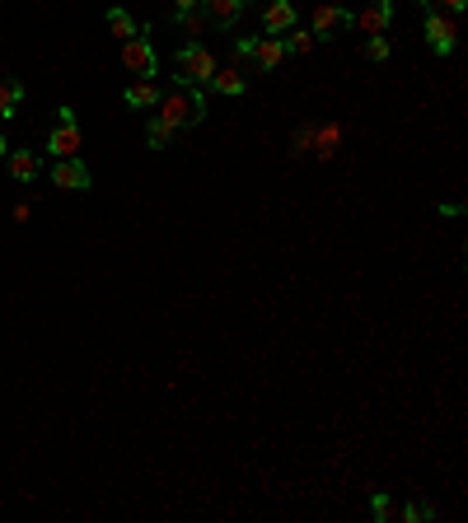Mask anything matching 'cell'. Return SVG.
Listing matches in <instances>:
<instances>
[{
    "instance_id": "6da1fadb",
    "label": "cell",
    "mask_w": 468,
    "mask_h": 523,
    "mask_svg": "<svg viewBox=\"0 0 468 523\" xmlns=\"http://www.w3.org/2000/svg\"><path fill=\"white\" fill-rule=\"evenodd\" d=\"M160 112H154V122H165L169 131H187V127H197L202 117H207V89H174L165 94L160 103H154Z\"/></svg>"
},
{
    "instance_id": "7a4b0ae2",
    "label": "cell",
    "mask_w": 468,
    "mask_h": 523,
    "mask_svg": "<svg viewBox=\"0 0 468 523\" xmlns=\"http://www.w3.org/2000/svg\"><path fill=\"white\" fill-rule=\"evenodd\" d=\"M174 79L183 89H211L216 79V57L202 47V43H183L174 52Z\"/></svg>"
},
{
    "instance_id": "3957f363",
    "label": "cell",
    "mask_w": 468,
    "mask_h": 523,
    "mask_svg": "<svg viewBox=\"0 0 468 523\" xmlns=\"http://www.w3.org/2000/svg\"><path fill=\"white\" fill-rule=\"evenodd\" d=\"M122 66H127L136 79H150L154 70H160V57H154V47H150L145 28H141L136 37H127V43H122Z\"/></svg>"
},
{
    "instance_id": "277c9868",
    "label": "cell",
    "mask_w": 468,
    "mask_h": 523,
    "mask_svg": "<svg viewBox=\"0 0 468 523\" xmlns=\"http://www.w3.org/2000/svg\"><path fill=\"white\" fill-rule=\"evenodd\" d=\"M454 43H459L454 19H450V15H441V10H426V47H431L436 57H450V52H454Z\"/></svg>"
},
{
    "instance_id": "5b68a950",
    "label": "cell",
    "mask_w": 468,
    "mask_h": 523,
    "mask_svg": "<svg viewBox=\"0 0 468 523\" xmlns=\"http://www.w3.org/2000/svg\"><path fill=\"white\" fill-rule=\"evenodd\" d=\"M52 183L61 192H90L94 187V173L80 164V159H57V164H52Z\"/></svg>"
},
{
    "instance_id": "8992f818",
    "label": "cell",
    "mask_w": 468,
    "mask_h": 523,
    "mask_svg": "<svg viewBox=\"0 0 468 523\" xmlns=\"http://www.w3.org/2000/svg\"><path fill=\"white\" fill-rule=\"evenodd\" d=\"M295 19H300L295 0H271V5L262 10V33H267V37H282V33L295 28Z\"/></svg>"
},
{
    "instance_id": "52a82bcc",
    "label": "cell",
    "mask_w": 468,
    "mask_h": 523,
    "mask_svg": "<svg viewBox=\"0 0 468 523\" xmlns=\"http://www.w3.org/2000/svg\"><path fill=\"white\" fill-rule=\"evenodd\" d=\"M342 28H356V15H351L346 5H319L314 10V37H328V33H342Z\"/></svg>"
},
{
    "instance_id": "ba28073f",
    "label": "cell",
    "mask_w": 468,
    "mask_h": 523,
    "mask_svg": "<svg viewBox=\"0 0 468 523\" xmlns=\"http://www.w3.org/2000/svg\"><path fill=\"white\" fill-rule=\"evenodd\" d=\"M394 0H366V5H361V15H356V28H366L370 37L375 33H384L388 24H394Z\"/></svg>"
},
{
    "instance_id": "9c48e42d",
    "label": "cell",
    "mask_w": 468,
    "mask_h": 523,
    "mask_svg": "<svg viewBox=\"0 0 468 523\" xmlns=\"http://www.w3.org/2000/svg\"><path fill=\"white\" fill-rule=\"evenodd\" d=\"M244 5H249V0H202V15L216 28H234V24H239V15H244Z\"/></svg>"
},
{
    "instance_id": "30bf717a",
    "label": "cell",
    "mask_w": 468,
    "mask_h": 523,
    "mask_svg": "<svg viewBox=\"0 0 468 523\" xmlns=\"http://www.w3.org/2000/svg\"><path fill=\"white\" fill-rule=\"evenodd\" d=\"M80 145H85L80 141V127H61L57 122V131L48 136V154L52 159H80Z\"/></svg>"
},
{
    "instance_id": "8fae6325",
    "label": "cell",
    "mask_w": 468,
    "mask_h": 523,
    "mask_svg": "<svg viewBox=\"0 0 468 523\" xmlns=\"http://www.w3.org/2000/svg\"><path fill=\"white\" fill-rule=\"evenodd\" d=\"M24 79H15V75H0V117H19V108H24Z\"/></svg>"
},
{
    "instance_id": "7c38bea8",
    "label": "cell",
    "mask_w": 468,
    "mask_h": 523,
    "mask_svg": "<svg viewBox=\"0 0 468 523\" xmlns=\"http://www.w3.org/2000/svg\"><path fill=\"white\" fill-rule=\"evenodd\" d=\"M5 159H10V178L15 183H33L37 173H43V159H37L33 150H10Z\"/></svg>"
},
{
    "instance_id": "4fadbf2b",
    "label": "cell",
    "mask_w": 468,
    "mask_h": 523,
    "mask_svg": "<svg viewBox=\"0 0 468 523\" xmlns=\"http://www.w3.org/2000/svg\"><path fill=\"white\" fill-rule=\"evenodd\" d=\"M165 94H160V85H154V79H132V85L122 89V103L127 108H154Z\"/></svg>"
},
{
    "instance_id": "5bb4252c",
    "label": "cell",
    "mask_w": 468,
    "mask_h": 523,
    "mask_svg": "<svg viewBox=\"0 0 468 523\" xmlns=\"http://www.w3.org/2000/svg\"><path fill=\"white\" fill-rule=\"evenodd\" d=\"M282 57H286L282 37H258V43H253V66H258V70H277Z\"/></svg>"
},
{
    "instance_id": "9a60e30c",
    "label": "cell",
    "mask_w": 468,
    "mask_h": 523,
    "mask_svg": "<svg viewBox=\"0 0 468 523\" xmlns=\"http://www.w3.org/2000/svg\"><path fill=\"white\" fill-rule=\"evenodd\" d=\"M211 89H216V94H225V99H239V94L249 89V79H244L239 70H216V79H211Z\"/></svg>"
},
{
    "instance_id": "2e32d148",
    "label": "cell",
    "mask_w": 468,
    "mask_h": 523,
    "mask_svg": "<svg viewBox=\"0 0 468 523\" xmlns=\"http://www.w3.org/2000/svg\"><path fill=\"white\" fill-rule=\"evenodd\" d=\"M108 28H112V37H122V43L141 33V24H136V19H132L122 5H108Z\"/></svg>"
},
{
    "instance_id": "e0dca14e",
    "label": "cell",
    "mask_w": 468,
    "mask_h": 523,
    "mask_svg": "<svg viewBox=\"0 0 468 523\" xmlns=\"http://www.w3.org/2000/svg\"><path fill=\"white\" fill-rule=\"evenodd\" d=\"M169 24H174V28H183V33H192V37H197V33L207 28V15H202V10H169Z\"/></svg>"
},
{
    "instance_id": "ac0fdd59",
    "label": "cell",
    "mask_w": 468,
    "mask_h": 523,
    "mask_svg": "<svg viewBox=\"0 0 468 523\" xmlns=\"http://www.w3.org/2000/svg\"><path fill=\"white\" fill-rule=\"evenodd\" d=\"M282 43H286V52H295V57H304V52H314V43H319V37H314V33H309V28H291V33L282 37Z\"/></svg>"
},
{
    "instance_id": "d6986e66",
    "label": "cell",
    "mask_w": 468,
    "mask_h": 523,
    "mask_svg": "<svg viewBox=\"0 0 468 523\" xmlns=\"http://www.w3.org/2000/svg\"><path fill=\"white\" fill-rule=\"evenodd\" d=\"M178 131H169L165 122H154V117H150V122H145V145L150 150H169V141H174Z\"/></svg>"
},
{
    "instance_id": "ffe728a7",
    "label": "cell",
    "mask_w": 468,
    "mask_h": 523,
    "mask_svg": "<svg viewBox=\"0 0 468 523\" xmlns=\"http://www.w3.org/2000/svg\"><path fill=\"white\" fill-rule=\"evenodd\" d=\"M366 57L370 61H388V57H394V43H388L384 33H375V37H366Z\"/></svg>"
},
{
    "instance_id": "44dd1931",
    "label": "cell",
    "mask_w": 468,
    "mask_h": 523,
    "mask_svg": "<svg viewBox=\"0 0 468 523\" xmlns=\"http://www.w3.org/2000/svg\"><path fill=\"white\" fill-rule=\"evenodd\" d=\"M370 514H375V523H388V518H394V500L375 496V500H370Z\"/></svg>"
},
{
    "instance_id": "7402d4cb",
    "label": "cell",
    "mask_w": 468,
    "mask_h": 523,
    "mask_svg": "<svg viewBox=\"0 0 468 523\" xmlns=\"http://www.w3.org/2000/svg\"><path fill=\"white\" fill-rule=\"evenodd\" d=\"M426 518H436L431 505H408V509H403V523H426Z\"/></svg>"
},
{
    "instance_id": "603a6c76",
    "label": "cell",
    "mask_w": 468,
    "mask_h": 523,
    "mask_svg": "<svg viewBox=\"0 0 468 523\" xmlns=\"http://www.w3.org/2000/svg\"><path fill=\"white\" fill-rule=\"evenodd\" d=\"M253 43H258V37H234V57H239V61H253Z\"/></svg>"
},
{
    "instance_id": "cb8c5ba5",
    "label": "cell",
    "mask_w": 468,
    "mask_h": 523,
    "mask_svg": "<svg viewBox=\"0 0 468 523\" xmlns=\"http://www.w3.org/2000/svg\"><path fill=\"white\" fill-rule=\"evenodd\" d=\"M57 122H61V127H80V112H75L70 103H61V108H57Z\"/></svg>"
},
{
    "instance_id": "d4e9b609",
    "label": "cell",
    "mask_w": 468,
    "mask_h": 523,
    "mask_svg": "<svg viewBox=\"0 0 468 523\" xmlns=\"http://www.w3.org/2000/svg\"><path fill=\"white\" fill-rule=\"evenodd\" d=\"M441 5H445V15H463V10H468V0H441Z\"/></svg>"
},
{
    "instance_id": "484cf974",
    "label": "cell",
    "mask_w": 468,
    "mask_h": 523,
    "mask_svg": "<svg viewBox=\"0 0 468 523\" xmlns=\"http://www.w3.org/2000/svg\"><path fill=\"white\" fill-rule=\"evenodd\" d=\"M174 10H202V0H174Z\"/></svg>"
},
{
    "instance_id": "4316f807",
    "label": "cell",
    "mask_w": 468,
    "mask_h": 523,
    "mask_svg": "<svg viewBox=\"0 0 468 523\" xmlns=\"http://www.w3.org/2000/svg\"><path fill=\"white\" fill-rule=\"evenodd\" d=\"M5 154H10V141H5V136H0V159H5Z\"/></svg>"
},
{
    "instance_id": "83f0119b",
    "label": "cell",
    "mask_w": 468,
    "mask_h": 523,
    "mask_svg": "<svg viewBox=\"0 0 468 523\" xmlns=\"http://www.w3.org/2000/svg\"><path fill=\"white\" fill-rule=\"evenodd\" d=\"M417 5H421V10H436V0H417Z\"/></svg>"
}]
</instances>
